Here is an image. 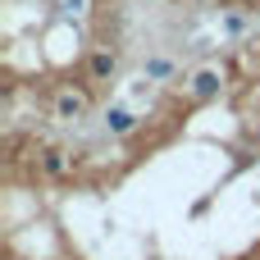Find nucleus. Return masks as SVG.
Segmentation results:
<instances>
[{
    "mask_svg": "<svg viewBox=\"0 0 260 260\" xmlns=\"http://www.w3.org/2000/svg\"><path fill=\"white\" fill-rule=\"evenodd\" d=\"M133 128H137V114H133V110H123V105L105 110V133H114V137H128Z\"/></svg>",
    "mask_w": 260,
    "mask_h": 260,
    "instance_id": "obj_5",
    "label": "nucleus"
},
{
    "mask_svg": "<svg viewBox=\"0 0 260 260\" xmlns=\"http://www.w3.org/2000/svg\"><path fill=\"white\" fill-rule=\"evenodd\" d=\"M50 110H55V119H59V123H78V119H87V110H91V96H87L82 87H59Z\"/></svg>",
    "mask_w": 260,
    "mask_h": 260,
    "instance_id": "obj_1",
    "label": "nucleus"
},
{
    "mask_svg": "<svg viewBox=\"0 0 260 260\" xmlns=\"http://www.w3.org/2000/svg\"><path fill=\"white\" fill-rule=\"evenodd\" d=\"M114 69H119L114 50H96V55L87 59V78H91V82H110V78H114Z\"/></svg>",
    "mask_w": 260,
    "mask_h": 260,
    "instance_id": "obj_3",
    "label": "nucleus"
},
{
    "mask_svg": "<svg viewBox=\"0 0 260 260\" xmlns=\"http://www.w3.org/2000/svg\"><path fill=\"white\" fill-rule=\"evenodd\" d=\"M9 260H14V256H9Z\"/></svg>",
    "mask_w": 260,
    "mask_h": 260,
    "instance_id": "obj_7",
    "label": "nucleus"
},
{
    "mask_svg": "<svg viewBox=\"0 0 260 260\" xmlns=\"http://www.w3.org/2000/svg\"><path fill=\"white\" fill-rule=\"evenodd\" d=\"M219 87H224L219 69H201V73L192 78V96H197V101H210V96H219Z\"/></svg>",
    "mask_w": 260,
    "mask_h": 260,
    "instance_id": "obj_4",
    "label": "nucleus"
},
{
    "mask_svg": "<svg viewBox=\"0 0 260 260\" xmlns=\"http://www.w3.org/2000/svg\"><path fill=\"white\" fill-rule=\"evenodd\" d=\"M37 169H41V178H64L69 174V151L64 146H41Z\"/></svg>",
    "mask_w": 260,
    "mask_h": 260,
    "instance_id": "obj_2",
    "label": "nucleus"
},
{
    "mask_svg": "<svg viewBox=\"0 0 260 260\" xmlns=\"http://www.w3.org/2000/svg\"><path fill=\"white\" fill-rule=\"evenodd\" d=\"M169 73H174L169 59H146V78H169Z\"/></svg>",
    "mask_w": 260,
    "mask_h": 260,
    "instance_id": "obj_6",
    "label": "nucleus"
}]
</instances>
